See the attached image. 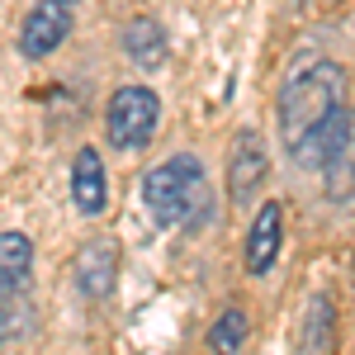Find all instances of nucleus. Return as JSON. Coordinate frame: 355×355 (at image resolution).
Returning <instances> with one entry per match:
<instances>
[{
    "instance_id": "39448f33",
    "label": "nucleus",
    "mask_w": 355,
    "mask_h": 355,
    "mask_svg": "<svg viewBox=\"0 0 355 355\" xmlns=\"http://www.w3.org/2000/svg\"><path fill=\"white\" fill-rule=\"evenodd\" d=\"M266 175H270V152H266V142L251 133H237L232 142V162H227V199L232 204H251L261 185H266Z\"/></svg>"
},
{
    "instance_id": "6e6552de",
    "label": "nucleus",
    "mask_w": 355,
    "mask_h": 355,
    "mask_svg": "<svg viewBox=\"0 0 355 355\" xmlns=\"http://www.w3.org/2000/svg\"><path fill=\"white\" fill-rule=\"evenodd\" d=\"M279 242H284V209L279 204H261V214L246 232V275H270L275 256H279Z\"/></svg>"
},
{
    "instance_id": "9b49d317",
    "label": "nucleus",
    "mask_w": 355,
    "mask_h": 355,
    "mask_svg": "<svg viewBox=\"0 0 355 355\" xmlns=\"http://www.w3.org/2000/svg\"><path fill=\"white\" fill-rule=\"evenodd\" d=\"M246 331H251V318H246L242 308H227L218 322H214V331H209V351L214 355H237L246 341Z\"/></svg>"
},
{
    "instance_id": "7ed1b4c3",
    "label": "nucleus",
    "mask_w": 355,
    "mask_h": 355,
    "mask_svg": "<svg viewBox=\"0 0 355 355\" xmlns=\"http://www.w3.org/2000/svg\"><path fill=\"white\" fill-rule=\"evenodd\" d=\"M157 123H162V95L157 90H147V85H119L114 90L110 110H105V133L119 152L147 147Z\"/></svg>"
},
{
    "instance_id": "9d476101",
    "label": "nucleus",
    "mask_w": 355,
    "mask_h": 355,
    "mask_svg": "<svg viewBox=\"0 0 355 355\" xmlns=\"http://www.w3.org/2000/svg\"><path fill=\"white\" fill-rule=\"evenodd\" d=\"M123 57H128L133 67H142V71L166 67V28L157 24L152 15L133 19V24L123 28Z\"/></svg>"
},
{
    "instance_id": "f8f14e48",
    "label": "nucleus",
    "mask_w": 355,
    "mask_h": 355,
    "mask_svg": "<svg viewBox=\"0 0 355 355\" xmlns=\"http://www.w3.org/2000/svg\"><path fill=\"white\" fill-rule=\"evenodd\" d=\"M24 327H33V308L24 303V294H19V299H5L0 303V341L19 336Z\"/></svg>"
},
{
    "instance_id": "f03ea898",
    "label": "nucleus",
    "mask_w": 355,
    "mask_h": 355,
    "mask_svg": "<svg viewBox=\"0 0 355 355\" xmlns=\"http://www.w3.org/2000/svg\"><path fill=\"white\" fill-rule=\"evenodd\" d=\"M336 105H346V76H341L336 62L318 57V62H308L303 71H294V76L284 81V90H279V100H275V119H279L284 147L294 152Z\"/></svg>"
},
{
    "instance_id": "0eeeda50",
    "label": "nucleus",
    "mask_w": 355,
    "mask_h": 355,
    "mask_svg": "<svg viewBox=\"0 0 355 355\" xmlns=\"http://www.w3.org/2000/svg\"><path fill=\"white\" fill-rule=\"evenodd\" d=\"M114 275H119V246H114L110 237L85 242L81 256H76V284H81L85 299H110Z\"/></svg>"
},
{
    "instance_id": "20e7f679",
    "label": "nucleus",
    "mask_w": 355,
    "mask_h": 355,
    "mask_svg": "<svg viewBox=\"0 0 355 355\" xmlns=\"http://www.w3.org/2000/svg\"><path fill=\"white\" fill-rule=\"evenodd\" d=\"M71 24H76V19H71V5H62V0H38L24 15V24H19V57H28V62L53 57L57 48L67 43Z\"/></svg>"
},
{
    "instance_id": "1a4fd4ad",
    "label": "nucleus",
    "mask_w": 355,
    "mask_h": 355,
    "mask_svg": "<svg viewBox=\"0 0 355 355\" xmlns=\"http://www.w3.org/2000/svg\"><path fill=\"white\" fill-rule=\"evenodd\" d=\"M33 279V242L24 232H0V303L19 299Z\"/></svg>"
},
{
    "instance_id": "423d86ee",
    "label": "nucleus",
    "mask_w": 355,
    "mask_h": 355,
    "mask_svg": "<svg viewBox=\"0 0 355 355\" xmlns=\"http://www.w3.org/2000/svg\"><path fill=\"white\" fill-rule=\"evenodd\" d=\"M71 204L85 218H100L110 209V175H105V162L95 147H81L71 162Z\"/></svg>"
},
{
    "instance_id": "f257e3e1",
    "label": "nucleus",
    "mask_w": 355,
    "mask_h": 355,
    "mask_svg": "<svg viewBox=\"0 0 355 355\" xmlns=\"http://www.w3.org/2000/svg\"><path fill=\"white\" fill-rule=\"evenodd\" d=\"M142 204L162 227H204L214 218V194L199 157L175 152L142 175Z\"/></svg>"
},
{
    "instance_id": "ddd939ff",
    "label": "nucleus",
    "mask_w": 355,
    "mask_h": 355,
    "mask_svg": "<svg viewBox=\"0 0 355 355\" xmlns=\"http://www.w3.org/2000/svg\"><path fill=\"white\" fill-rule=\"evenodd\" d=\"M62 5H76V0H62Z\"/></svg>"
}]
</instances>
